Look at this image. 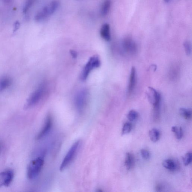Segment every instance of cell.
<instances>
[{
    "mask_svg": "<svg viewBox=\"0 0 192 192\" xmlns=\"http://www.w3.org/2000/svg\"><path fill=\"white\" fill-rule=\"evenodd\" d=\"M60 3L58 1H54L44 7L35 15V19L37 22H41L51 16L58 9Z\"/></svg>",
    "mask_w": 192,
    "mask_h": 192,
    "instance_id": "obj_1",
    "label": "cell"
},
{
    "mask_svg": "<svg viewBox=\"0 0 192 192\" xmlns=\"http://www.w3.org/2000/svg\"><path fill=\"white\" fill-rule=\"evenodd\" d=\"M44 164L43 159L41 157L36 158L30 162L27 168V176L30 180L37 177L40 173Z\"/></svg>",
    "mask_w": 192,
    "mask_h": 192,
    "instance_id": "obj_2",
    "label": "cell"
},
{
    "mask_svg": "<svg viewBox=\"0 0 192 192\" xmlns=\"http://www.w3.org/2000/svg\"><path fill=\"white\" fill-rule=\"evenodd\" d=\"M100 65H101V61L98 56H94L91 57L87 64H86L81 74V79L82 81L87 80L91 71L96 68L100 67Z\"/></svg>",
    "mask_w": 192,
    "mask_h": 192,
    "instance_id": "obj_3",
    "label": "cell"
},
{
    "mask_svg": "<svg viewBox=\"0 0 192 192\" xmlns=\"http://www.w3.org/2000/svg\"><path fill=\"white\" fill-rule=\"evenodd\" d=\"M80 145V141H77L70 148L69 151L64 157L61 164L60 165V170L63 171L71 164L78 153Z\"/></svg>",
    "mask_w": 192,
    "mask_h": 192,
    "instance_id": "obj_4",
    "label": "cell"
},
{
    "mask_svg": "<svg viewBox=\"0 0 192 192\" xmlns=\"http://www.w3.org/2000/svg\"><path fill=\"white\" fill-rule=\"evenodd\" d=\"M46 89V84H41L29 98L25 105V108H29L38 103L43 96Z\"/></svg>",
    "mask_w": 192,
    "mask_h": 192,
    "instance_id": "obj_5",
    "label": "cell"
},
{
    "mask_svg": "<svg viewBox=\"0 0 192 192\" xmlns=\"http://www.w3.org/2000/svg\"><path fill=\"white\" fill-rule=\"evenodd\" d=\"M88 95L87 90L84 89L79 91L75 96V105L79 112H82L85 109L87 103Z\"/></svg>",
    "mask_w": 192,
    "mask_h": 192,
    "instance_id": "obj_6",
    "label": "cell"
},
{
    "mask_svg": "<svg viewBox=\"0 0 192 192\" xmlns=\"http://www.w3.org/2000/svg\"><path fill=\"white\" fill-rule=\"evenodd\" d=\"M14 176V172L8 170L0 173V187L8 186L11 184Z\"/></svg>",
    "mask_w": 192,
    "mask_h": 192,
    "instance_id": "obj_7",
    "label": "cell"
},
{
    "mask_svg": "<svg viewBox=\"0 0 192 192\" xmlns=\"http://www.w3.org/2000/svg\"><path fill=\"white\" fill-rule=\"evenodd\" d=\"M53 125V119L51 115H48L46 118L44 124L40 132L37 134L36 139L37 140L42 139L46 136L51 131Z\"/></svg>",
    "mask_w": 192,
    "mask_h": 192,
    "instance_id": "obj_8",
    "label": "cell"
},
{
    "mask_svg": "<svg viewBox=\"0 0 192 192\" xmlns=\"http://www.w3.org/2000/svg\"><path fill=\"white\" fill-rule=\"evenodd\" d=\"M123 46L124 50L127 53L130 54H134L137 51V44L130 38H126L123 39Z\"/></svg>",
    "mask_w": 192,
    "mask_h": 192,
    "instance_id": "obj_9",
    "label": "cell"
},
{
    "mask_svg": "<svg viewBox=\"0 0 192 192\" xmlns=\"http://www.w3.org/2000/svg\"><path fill=\"white\" fill-rule=\"evenodd\" d=\"M147 96H148L149 101L154 106L160 105L161 94L155 89L151 87H149Z\"/></svg>",
    "mask_w": 192,
    "mask_h": 192,
    "instance_id": "obj_10",
    "label": "cell"
},
{
    "mask_svg": "<svg viewBox=\"0 0 192 192\" xmlns=\"http://www.w3.org/2000/svg\"><path fill=\"white\" fill-rule=\"evenodd\" d=\"M100 34L104 40L107 41L111 40L110 26L109 24L105 23L102 25L100 29Z\"/></svg>",
    "mask_w": 192,
    "mask_h": 192,
    "instance_id": "obj_11",
    "label": "cell"
},
{
    "mask_svg": "<svg viewBox=\"0 0 192 192\" xmlns=\"http://www.w3.org/2000/svg\"><path fill=\"white\" fill-rule=\"evenodd\" d=\"M136 83V72L135 68L132 67L131 69L130 81L128 86L129 94H132L134 90Z\"/></svg>",
    "mask_w": 192,
    "mask_h": 192,
    "instance_id": "obj_12",
    "label": "cell"
},
{
    "mask_svg": "<svg viewBox=\"0 0 192 192\" xmlns=\"http://www.w3.org/2000/svg\"><path fill=\"white\" fill-rule=\"evenodd\" d=\"M163 165L164 168L170 171H175L179 167L176 161L172 159L165 160L163 163Z\"/></svg>",
    "mask_w": 192,
    "mask_h": 192,
    "instance_id": "obj_13",
    "label": "cell"
},
{
    "mask_svg": "<svg viewBox=\"0 0 192 192\" xmlns=\"http://www.w3.org/2000/svg\"><path fill=\"white\" fill-rule=\"evenodd\" d=\"M134 163V156L132 153L128 152L126 154L125 165L127 170H130L132 168Z\"/></svg>",
    "mask_w": 192,
    "mask_h": 192,
    "instance_id": "obj_14",
    "label": "cell"
},
{
    "mask_svg": "<svg viewBox=\"0 0 192 192\" xmlns=\"http://www.w3.org/2000/svg\"><path fill=\"white\" fill-rule=\"evenodd\" d=\"M111 6V0H105L102 5L101 14L103 17L107 16L110 11Z\"/></svg>",
    "mask_w": 192,
    "mask_h": 192,
    "instance_id": "obj_15",
    "label": "cell"
},
{
    "mask_svg": "<svg viewBox=\"0 0 192 192\" xmlns=\"http://www.w3.org/2000/svg\"><path fill=\"white\" fill-rule=\"evenodd\" d=\"M149 135L152 141L156 142L159 141L160 138V133L157 129L153 128L150 131Z\"/></svg>",
    "mask_w": 192,
    "mask_h": 192,
    "instance_id": "obj_16",
    "label": "cell"
},
{
    "mask_svg": "<svg viewBox=\"0 0 192 192\" xmlns=\"http://www.w3.org/2000/svg\"><path fill=\"white\" fill-rule=\"evenodd\" d=\"M11 80L8 78H3L0 79V92L4 90L11 84Z\"/></svg>",
    "mask_w": 192,
    "mask_h": 192,
    "instance_id": "obj_17",
    "label": "cell"
},
{
    "mask_svg": "<svg viewBox=\"0 0 192 192\" xmlns=\"http://www.w3.org/2000/svg\"><path fill=\"white\" fill-rule=\"evenodd\" d=\"M179 114L186 119L190 120L191 119L192 112L190 109L181 108L179 111Z\"/></svg>",
    "mask_w": 192,
    "mask_h": 192,
    "instance_id": "obj_18",
    "label": "cell"
},
{
    "mask_svg": "<svg viewBox=\"0 0 192 192\" xmlns=\"http://www.w3.org/2000/svg\"><path fill=\"white\" fill-rule=\"evenodd\" d=\"M172 132L175 133L177 139L180 140L182 139L183 135V132L182 129L181 127L174 126L172 127Z\"/></svg>",
    "mask_w": 192,
    "mask_h": 192,
    "instance_id": "obj_19",
    "label": "cell"
},
{
    "mask_svg": "<svg viewBox=\"0 0 192 192\" xmlns=\"http://www.w3.org/2000/svg\"><path fill=\"white\" fill-rule=\"evenodd\" d=\"M35 0H27L23 8V12L25 14L27 13L35 2Z\"/></svg>",
    "mask_w": 192,
    "mask_h": 192,
    "instance_id": "obj_20",
    "label": "cell"
},
{
    "mask_svg": "<svg viewBox=\"0 0 192 192\" xmlns=\"http://www.w3.org/2000/svg\"><path fill=\"white\" fill-rule=\"evenodd\" d=\"M192 159L191 152L186 153L183 158V161L185 166H187L191 163Z\"/></svg>",
    "mask_w": 192,
    "mask_h": 192,
    "instance_id": "obj_21",
    "label": "cell"
},
{
    "mask_svg": "<svg viewBox=\"0 0 192 192\" xmlns=\"http://www.w3.org/2000/svg\"><path fill=\"white\" fill-rule=\"evenodd\" d=\"M132 128V125L130 123H127L124 125L123 128L122 129V135H125L131 132Z\"/></svg>",
    "mask_w": 192,
    "mask_h": 192,
    "instance_id": "obj_22",
    "label": "cell"
},
{
    "mask_svg": "<svg viewBox=\"0 0 192 192\" xmlns=\"http://www.w3.org/2000/svg\"><path fill=\"white\" fill-rule=\"evenodd\" d=\"M138 117V113L134 110H132L127 115V118L129 121H133L137 119Z\"/></svg>",
    "mask_w": 192,
    "mask_h": 192,
    "instance_id": "obj_23",
    "label": "cell"
},
{
    "mask_svg": "<svg viewBox=\"0 0 192 192\" xmlns=\"http://www.w3.org/2000/svg\"><path fill=\"white\" fill-rule=\"evenodd\" d=\"M141 154L142 157L143 159H148L150 157V153L148 150L146 149H143L141 150Z\"/></svg>",
    "mask_w": 192,
    "mask_h": 192,
    "instance_id": "obj_24",
    "label": "cell"
},
{
    "mask_svg": "<svg viewBox=\"0 0 192 192\" xmlns=\"http://www.w3.org/2000/svg\"><path fill=\"white\" fill-rule=\"evenodd\" d=\"M185 49V52L187 55H190L191 53V45L188 41H186L184 43Z\"/></svg>",
    "mask_w": 192,
    "mask_h": 192,
    "instance_id": "obj_25",
    "label": "cell"
},
{
    "mask_svg": "<svg viewBox=\"0 0 192 192\" xmlns=\"http://www.w3.org/2000/svg\"><path fill=\"white\" fill-rule=\"evenodd\" d=\"M20 23L19 21H16V22L14 23V29L13 32L15 33L16 31H17L19 30L20 28Z\"/></svg>",
    "mask_w": 192,
    "mask_h": 192,
    "instance_id": "obj_26",
    "label": "cell"
},
{
    "mask_svg": "<svg viewBox=\"0 0 192 192\" xmlns=\"http://www.w3.org/2000/svg\"><path fill=\"white\" fill-rule=\"evenodd\" d=\"M163 188V186L161 184H158L155 186L156 191L157 192L162 191Z\"/></svg>",
    "mask_w": 192,
    "mask_h": 192,
    "instance_id": "obj_27",
    "label": "cell"
},
{
    "mask_svg": "<svg viewBox=\"0 0 192 192\" xmlns=\"http://www.w3.org/2000/svg\"><path fill=\"white\" fill-rule=\"evenodd\" d=\"M71 53L72 56L74 57V58L77 57V53L76 51H71Z\"/></svg>",
    "mask_w": 192,
    "mask_h": 192,
    "instance_id": "obj_28",
    "label": "cell"
},
{
    "mask_svg": "<svg viewBox=\"0 0 192 192\" xmlns=\"http://www.w3.org/2000/svg\"><path fill=\"white\" fill-rule=\"evenodd\" d=\"M164 1L165 2H169L170 0H164Z\"/></svg>",
    "mask_w": 192,
    "mask_h": 192,
    "instance_id": "obj_29",
    "label": "cell"
},
{
    "mask_svg": "<svg viewBox=\"0 0 192 192\" xmlns=\"http://www.w3.org/2000/svg\"><path fill=\"white\" fill-rule=\"evenodd\" d=\"M0 149H1V145H0Z\"/></svg>",
    "mask_w": 192,
    "mask_h": 192,
    "instance_id": "obj_30",
    "label": "cell"
}]
</instances>
